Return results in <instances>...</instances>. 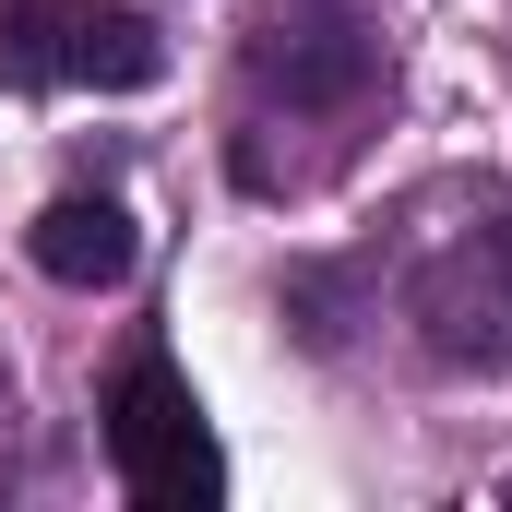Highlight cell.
I'll return each instance as SVG.
<instances>
[{
	"label": "cell",
	"instance_id": "2",
	"mask_svg": "<svg viewBox=\"0 0 512 512\" xmlns=\"http://www.w3.org/2000/svg\"><path fill=\"white\" fill-rule=\"evenodd\" d=\"M417 334L441 370H512V191L465 215L417 274Z\"/></svg>",
	"mask_w": 512,
	"mask_h": 512
},
{
	"label": "cell",
	"instance_id": "6",
	"mask_svg": "<svg viewBox=\"0 0 512 512\" xmlns=\"http://www.w3.org/2000/svg\"><path fill=\"white\" fill-rule=\"evenodd\" d=\"M0 84H72V0H0Z\"/></svg>",
	"mask_w": 512,
	"mask_h": 512
},
{
	"label": "cell",
	"instance_id": "4",
	"mask_svg": "<svg viewBox=\"0 0 512 512\" xmlns=\"http://www.w3.org/2000/svg\"><path fill=\"white\" fill-rule=\"evenodd\" d=\"M24 251H36V274H48V286H120L143 239H131V215L108 203V191H60V203L24 227Z\"/></svg>",
	"mask_w": 512,
	"mask_h": 512
},
{
	"label": "cell",
	"instance_id": "5",
	"mask_svg": "<svg viewBox=\"0 0 512 512\" xmlns=\"http://www.w3.org/2000/svg\"><path fill=\"white\" fill-rule=\"evenodd\" d=\"M72 84H96V96H143V84H167V36H155L143 12H96V0H72Z\"/></svg>",
	"mask_w": 512,
	"mask_h": 512
},
{
	"label": "cell",
	"instance_id": "3",
	"mask_svg": "<svg viewBox=\"0 0 512 512\" xmlns=\"http://www.w3.org/2000/svg\"><path fill=\"white\" fill-rule=\"evenodd\" d=\"M251 84L286 96V108H358V96H382V36H358V24H262Z\"/></svg>",
	"mask_w": 512,
	"mask_h": 512
},
{
	"label": "cell",
	"instance_id": "1",
	"mask_svg": "<svg viewBox=\"0 0 512 512\" xmlns=\"http://www.w3.org/2000/svg\"><path fill=\"white\" fill-rule=\"evenodd\" d=\"M108 453H120V489L155 501V512H203L227 489L215 429H203V405H191V382L167 358H131L120 382H108Z\"/></svg>",
	"mask_w": 512,
	"mask_h": 512
}]
</instances>
